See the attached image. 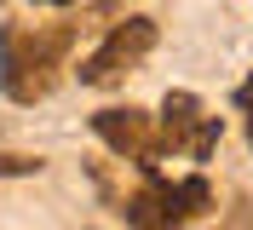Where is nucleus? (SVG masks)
Masks as SVG:
<instances>
[{"mask_svg": "<svg viewBox=\"0 0 253 230\" xmlns=\"http://www.w3.org/2000/svg\"><path fill=\"white\" fill-rule=\"evenodd\" d=\"M63 46H69V29H46V35H17V41H6L0 87L12 92L17 104H41V98L58 87Z\"/></svg>", "mask_w": 253, "mask_h": 230, "instance_id": "1", "label": "nucleus"}, {"mask_svg": "<svg viewBox=\"0 0 253 230\" xmlns=\"http://www.w3.org/2000/svg\"><path fill=\"white\" fill-rule=\"evenodd\" d=\"M41 6H69V0H41Z\"/></svg>", "mask_w": 253, "mask_h": 230, "instance_id": "9", "label": "nucleus"}, {"mask_svg": "<svg viewBox=\"0 0 253 230\" xmlns=\"http://www.w3.org/2000/svg\"><path fill=\"white\" fill-rule=\"evenodd\" d=\"M236 109H248V144H253V81L236 87Z\"/></svg>", "mask_w": 253, "mask_h": 230, "instance_id": "7", "label": "nucleus"}, {"mask_svg": "<svg viewBox=\"0 0 253 230\" xmlns=\"http://www.w3.org/2000/svg\"><path fill=\"white\" fill-rule=\"evenodd\" d=\"M219 115H202V98L196 92H167V104H161V144H173V150H190L196 161L213 155L219 144Z\"/></svg>", "mask_w": 253, "mask_h": 230, "instance_id": "3", "label": "nucleus"}, {"mask_svg": "<svg viewBox=\"0 0 253 230\" xmlns=\"http://www.w3.org/2000/svg\"><path fill=\"white\" fill-rule=\"evenodd\" d=\"M92 133L110 144L115 155H126V161H156L161 144H156V127H150V115L144 109H98L92 115Z\"/></svg>", "mask_w": 253, "mask_h": 230, "instance_id": "4", "label": "nucleus"}, {"mask_svg": "<svg viewBox=\"0 0 253 230\" xmlns=\"http://www.w3.org/2000/svg\"><path fill=\"white\" fill-rule=\"evenodd\" d=\"M0 69H6V35H0Z\"/></svg>", "mask_w": 253, "mask_h": 230, "instance_id": "8", "label": "nucleus"}, {"mask_svg": "<svg viewBox=\"0 0 253 230\" xmlns=\"http://www.w3.org/2000/svg\"><path fill=\"white\" fill-rule=\"evenodd\" d=\"M150 46H156V17H126V23H115L104 35V46H98L92 58H81V81L86 87H115Z\"/></svg>", "mask_w": 253, "mask_h": 230, "instance_id": "2", "label": "nucleus"}, {"mask_svg": "<svg viewBox=\"0 0 253 230\" xmlns=\"http://www.w3.org/2000/svg\"><path fill=\"white\" fill-rule=\"evenodd\" d=\"M207 179H178V184H167V225H184V219H196V213H207Z\"/></svg>", "mask_w": 253, "mask_h": 230, "instance_id": "5", "label": "nucleus"}, {"mask_svg": "<svg viewBox=\"0 0 253 230\" xmlns=\"http://www.w3.org/2000/svg\"><path fill=\"white\" fill-rule=\"evenodd\" d=\"M29 173H41V161H35V155H12V150H0V179H29Z\"/></svg>", "mask_w": 253, "mask_h": 230, "instance_id": "6", "label": "nucleus"}]
</instances>
